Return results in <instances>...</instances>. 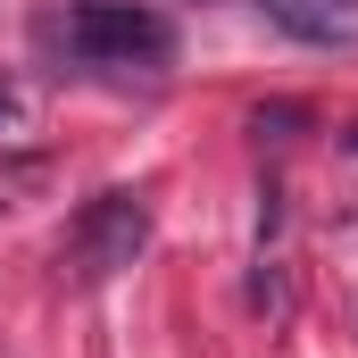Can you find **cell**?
<instances>
[{
  "mask_svg": "<svg viewBox=\"0 0 358 358\" xmlns=\"http://www.w3.org/2000/svg\"><path fill=\"white\" fill-rule=\"evenodd\" d=\"M67 50L84 67H167L176 59V25L142 0H84L67 17Z\"/></svg>",
  "mask_w": 358,
  "mask_h": 358,
  "instance_id": "cell-1",
  "label": "cell"
},
{
  "mask_svg": "<svg viewBox=\"0 0 358 358\" xmlns=\"http://www.w3.org/2000/svg\"><path fill=\"white\" fill-rule=\"evenodd\" d=\"M142 250H150V200L142 192H100V200L76 208V225H67V259H76L84 283L125 275Z\"/></svg>",
  "mask_w": 358,
  "mask_h": 358,
  "instance_id": "cell-2",
  "label": "cell"
},
{
  "mask_svg": "<svg viewBox=\"0 0 358 358\" xmlns=\"http://www.w3.org/2000/svg\"><path fill=\"white\" fill-rule=\"evenodd\" d=\"M259 8L300 42H358V0H259Z\"/></svg>",
  "mask_w": 358,
  "mask_h": 358,
  "instance_id": "cell-3",
  "label": "cell"
},
{
  "mask_svg": "<svg viewBox=\"0 0 358 358\" xmlns=\"http://www.w3.org/2000/svg\"><path fill=\"white\" fill-rule=\"evenodd\" d=\"M0 217H8V200H0Z\"/></svg>",
  "mask_w": 358,
  "mask_h": 358,
  "instance_id": "cell-4",
  "label": "cell"
}]
</instances>
